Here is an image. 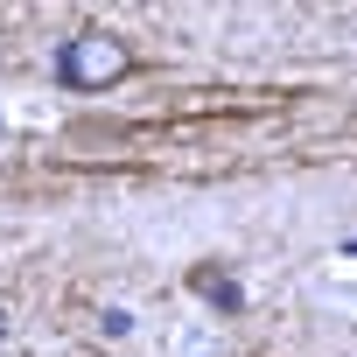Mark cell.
I'll return each mask as SVG.
<instances>
[{
  "label": "cell",
  "mask_w": 357,
  "mask_h": 357,
  "mask_svg": "<svg viewBox=\"0 0 357 357\" xmlns=\"http://www.w3.org/2000/svg\"><path fill=\"white\" fill-rule=\"evenodd\" d=\"M0 336H8V308H0Z\"/></svg>",
  "instance_id": "cell-4"
},
{
  "label": "cell",
  "mask_w": 357,
  "mask_h": 357,
  "mask_svg": "<svg viewBox=\"0 0 357 357\" xmlns=\"http://www.w3.org/2000/svg\"><path fill=\"white\" fill-rule=\"evenodd\" d=\"M98 329H105V336H126V329H133V315H126V308H105V315H98Z\"/></svg>",
  "instance_id": "cell-3"
},
{
  "label": "cell",
  "mask_w": 357,
  "mask_h": 357,
  "mask_svg": "<svg viewBox=\"0 0 357 357\" xmlns=\"http://www.w3.org/2000/svg\"><path fill=\"white\" fill-rule=\"evenodd\" d=\"M190 287H197L218 315H238V308H245V287H238L231 273H218V266H190Z\"/></svg>",
  "instance_id": "cell-2"
},
{
  "label": "cell",
  "mask_w": 357,
  "mask_h": 357,
  "mask_svg": "<svg viewBox=\"0 0 357 357\" xmlns=\"http://www.w3.org/2000/svg\"><path fill=\"white\" fill-rule=\"evenodd\" d=\"M126 70H133V50H126V36H112V29H77V36L56 50V84H63V91H112Z\"/></svg>",
  "instance_id": "cell-1"
}]
</instances>
